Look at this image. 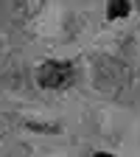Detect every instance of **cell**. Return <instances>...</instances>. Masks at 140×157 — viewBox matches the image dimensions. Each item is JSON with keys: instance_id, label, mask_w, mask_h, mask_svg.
<instances>
[{"instance_id": "cell-1", "label": "cell", "mask_w": 140, "mask_h": 157, "mask_svg": "<svg viewBox=\"0 0 140 157\" xmlns=\"http://www.w3.org/2000/svg\"><path fill=\"white\" fill-rule=\"evenodd\" d=\"M36 82H39V87H48V90L67 87L73 82V65L70 62H45L36 70Z\"/></svg>"}, {"instance_id": "cell-2", "label": "cell", "mask_w": 140, "mask_h": 157, "mask_svg": "<svg viewBox=\"0 0 140 157\" xmlns=\"http://www.w3.org/2000/svg\"><path fill=\"white\" fill-rule=\"evenodd\" d=\"M132 11V3H126V0H118V3H109L107 6V14L109 17H126Z\"/></svg>"}, {"instance_id": "cell-3", "label": "cell", "mask_w": 140, "mask_h": 157, "mask_svg": "<svg viewBox=\"0 0 140 157\" xmlns=\"http://www.w3.org/2000/svg\"><path fill=\"white\" fill-rule=\"evenodd\" d=\"M93 157H112V154H104V151H98V154H93Z\"/></svg>"}]
</instances>
